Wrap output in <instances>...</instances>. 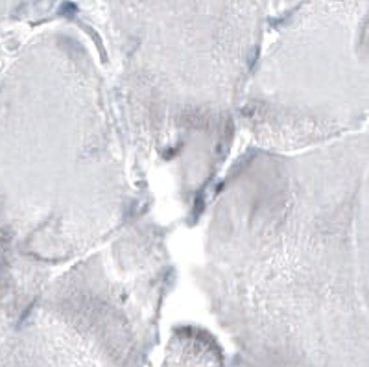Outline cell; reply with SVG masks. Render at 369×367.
Instances as JSON below:
<instances>
[{"label":"cell","instance_id":"cell-1","mask_svg":"<svg viewBox=\"0 0 369 367\" xmlns=\"http://www.w3.org/2000/svg\"><path fill=\"white\" fill-rule=\"evenodd\" d=\"M164 367H223L218 355L207 345L181 342L174 345Z\"/></svg>","mask_w":369,"mask_h":367}]
</instances>
